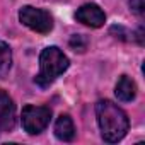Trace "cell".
Masks as SVG:
<instances>
[{
	"label": "cell",
	"mask_w": 145,
	"mask_h": 145,
	"mask_svg": "<svg viewBox=\"0 0 145 145\" xmlns=\"http://www.w3.org/2000/svg\"><path fill=\"white\" fill-rule=\"evenodd\" d=\"M96 116H97V123H99L104 142L114 143L126 135L130 121L126 113L118 104L111 101H99L96 104Z\"/></svg>",
	"instance_id": "cell-1"
},
{
	"label": "cell",
	"mask_w": 145,
	"mask_h": 145,
	"mask_svg": "<svg viewBox=\"0 0 145 145\" xmlns=\"http://www.w3.org/2000/svg\"><path fill=\"white\" fill-rule=\"evenodd\" d=\"M68 65L70 61L60 48L56 46L44 48L39 55V74L36 75L34 82L39 87H48L68 68Z\"/></svg>",
	"instance_id": "cell-2"
},
{
	"label": "cell",
	"mask_w": 145,
	"mask_h": 145,
	"mask_svg": "<svg viewBox=\"0 0 145 145\" xmlns=\"http://www.w3.org/2000/svg\"><path fill=\"white\" fill-rule=\"evenodd\" d=\"M19 21L26 27H29L39 34H48L53 29V17L50 16V12H46L43 9L31 7V5H24L19 10Z\"/></svg>",
	"instance_id": "cell-3"
},
{
	"label": "cell",
	"mask_w": 145,
	"mask_h": 145,
	"mask_svg": "<svg viewBox=\"0 0 145 145\" xmlns=\"http://www.w3.org/2000/svg\"><path fill=\"white\" fill-rule=\"evenodd\" d=\"M22 126L29 135H38L41 133L51 120V111L46 106H24L22 109Z\"/></svg>",
	"instance_id": "cell-4"
},
{
	"label": "cell",
	"mask_w": 145,
	"mask_h": 145,
	"mask_svg": "<svg viewBox=\"0 0 145 145\" xmlns=\"http://www.w3.org/2000/svg\"><path fill=\"white\" fill-rule=\"evenodd\" d=\"M14 126H16V104L4 89H0V131H10Z\"/></svg>",
	"instance_id": "cell-5"
},
{
	"label": "cell",
	"mask_w": 145,
	"mask_h": 145,
	"mask_svg": "<svg viewBox=\"0 0 145 145\" xmlns=\"http://www.w3.org/2000/svg\"><path fill=\"white\" fill-rule=\"evenodd\" d=\"M75 19L79 22L89 26V27H101L104 24V21H106V16H104V12L101 10L99 5H96V4H86L80 9H77Z\"/></svg>",
	"instance_id": "cell-6"
},
{
	"label": "cell",
	"mask_w": 145,
	"mask_h": 145,
	"mask_svg": "<svg viewBox=\"0 0 145 145\" xmlns=\"http://www.w3.org/2000/svg\"><path fill=\"white\" fill-rule=\"evenodd\" d=\"M55 135L61 142H72L75 137V126L68 114H60L55 123Z\"/></svg>",
	"instance_id": "cell-7"
},
{
	"label": "cell",
	"mask_w": 145,
	"mask_h": 145,
	"mask_svg": "<svg viewBox=\"0 0 145 145\" xmlns=\"http://www.w3.org/2000/svg\"><path fill=\"white\" fill-rule=\"evenodd\" d=\"M116 97L123 103H130L135 99L137 96V84L128 77V75H121L118 84H116Z\"/></svg>",
	"instance_id": "cell-8"
},
{
	"label": "cell",
	"mask_w": 145,
	"mask_h": 145,
	"mask_svg": "<svg viewBox=\"0 0 145 145\" xmlns=\"http://www.w3.org/2000/svg\"><path fill=\"white\" fill-rule=\"evenodd\" d=\"M12 67V51L5 41L0 39V75H5Z\"/></svg>",
	"instance_id": "cell-9"
},
{
	"label": "cell",
	"mask_w": 145,
	"mask_h": 145,
	"mask_svg": "<svg viewBox=\"0 0 145 145\" xmlns=\"http://www.w3.org/2000/svg\"><path fill=\"white\" fill-rule=\"evenodd\" d=\"M70 46L74 48L75 51H86V48H87V39H86L82 34H75V36H72V39H70Z\"/></svg>",
	"instance_id": "cell-10"
},
{
	"label": "cell",
	"mask_w": 145,
	"mask_h": 145,
	"mask_svg": "<svg viewBox=\"0 0 145 145\" xmlns=\"http://www.w3.org/2000/svg\"><path fill=\"white\" fill-rule=\"evenodd\" d=\"M130 9L138 17H142L143 12H145V0H130Z\"/></svg>",
	"instance_id": "cell-11"
}]
</instances>
